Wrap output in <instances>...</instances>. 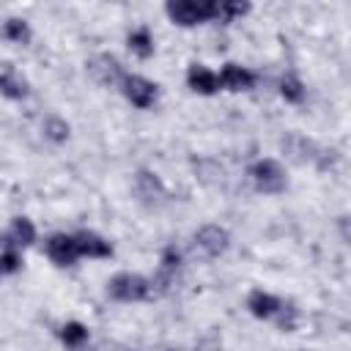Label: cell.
<instances>
[{
    "instance_id": "1",
    "label": "cell",
    "mask_w": 351,
    "mask_h": 351,
    "mask_svg": "<svg viewBox=\"0 0 351 351\" xmlns=\"http://www.w3.org/2000/svg\"><path fill=\"white\" fill-rule=\"evenodd\" d=\"M165 14L178 27H195L219 19V0H167Z\"/></svg>"
},
{
    "instance_id": "2",
    "label": "cell",
    "mask_w": 351,
    "mask_h": 351,
    "mask_svg": "<svg viewBox=\"0 0 351 351\" xmlns=\"http://www.w3.org/2000/svg\"><path fill=\"white\" fill-rule=\"evenodd\" d=\"M107 296L112 302H123V304L154 299L151 280L143 277V274H137V271H118V274H112L107 280Z\"/></svg>"
},
{
    "instance_id": "3",
    "label": "cell",
    "mask_w": 351,
    "mask_h": 351,
    "mask_svg": "<svg viewBox=\"0 0 351 351\" xmlns=\"http://www.w3.org/2000/svg\"><path fill=\"white\" fill-rule=\"evenodd\" d=\"M250 178H252L255 189L263 192V195H280L288 186L285 167L277 159H269V156L266 159H255L250 165Z\"/></svg>"
},
{
    "instance_id": "4",
    "label": "cell",
    "mask_w": 351,
    "mask_h": 351,
    "mask_svg": "<svg viewBox=\"0 0 351 351\" xmlns=\"http://www.w3.org/2000/svg\"><path fill=\"white\" fill-rule=\"evenodd\" d=\"M121 93H123V99H126L132 107L148 110V107H154V101H156V96H159V85L151 82V80H145V77H140V74H123V80H121Z\"/></svg>"
},
{
    "instance_id": "5",
    "label": "cell",
    "mask_w": 351,
    "mask_h": 351,
    "mask_svg": "<svg viewBox=\"0 0 351 351\" xmlns=\"http://www.w3.org/2000/svg\"><path fill=\"white\" fill-rule=\"evenodd\" d=\"M85 71H88V77L99 85V88H115V85H121V80H123V69H121V63H118V58L115 55H110V52H99L96 58H90L88 63H85Z\"/></svg>"
},
{
    "instance_id": "6",
    "label": "cell",
    "mask_w": 351,
    "mask_h": 351,
    "mask_svg": "<svg viewBox=\"0 0 351 351\" xmlns=\"http://www.w3.org/2000/svg\"><path fill=\"white\" fill-rule=\"evenodd\" d=\"M134 189H137V197L151 206V208H159L162 203H167V186L162 184V178L154 173V170H137L134 173Z\"/></svg>"
},
{
    "instance_id": "7",
    "label": "cell",
    "mask_w": 351,
    "mask_h": 351,
    "mask_svg": "<svg viewBox=\"0 0 351 351\" xmlns=\"http://www.w3.org/2000/svg\"><path fill=\"white\" fill-rule=\"evenodd\" d=\"M44 252H47V258H49L55 266H71V263L80 258L74 233H52V236H47Z\"/></svg>"
},
{
    "instance_id": "8",
    "label": "cell",
    "mask_w": 351,
    "mask_h": 351,
    "mask_svg": "<svg viewBox=\"0 0 351 351\" xmlns=\"http://www.w3.org/2000/svg\"><path fill=\"white\" fill-rule=\"evenodd\" d=\"M285 307V299L263 291V288H252L247 293V310L258 318V321H274Z\"/></svg>"
},
{
    "instance_id": "9",
    "label": "cell",
    "mask_w": 351,
    "mask_h": 351,
    "mask_svg": "<svg viewBox=\"0 0 351 351\" xmlns=\"http://www.w3.org/2000/svg\"><path fill=\"white\" fill-rule=\"evenodd\" d=\"M195 244L208 255V258H219L228 247H230V233L222 228V225H203L197 233H195Z\"/></svg>"
},
{
    "instance_id": "10",
    "label": "cell",
    "mask_w": 351,
    "mask_h": 351,
    "mask_svg": "<svg viewBox=\"0 0 351 351\" xmlns=\"http://www.w3.org/2000/svg\"><path fill=\"white\" fill-rule=\"evenodd\" d=\"M217 80H219V88L233 90V93L252 90V88H255V82H258L255 71H250L247 66H239V63H225V66H222V71L217 74Z\"/></svg>"
},
{
    "instance_id": "11",
    "label": "cell",
    "mask_w": 351,
    "mask_h": 351,
    "mask_svg": "<svg viewBox=\"0 0 351 351\" xmlns=\"http://www.w3.org/2000/svg\"><path fill=\"white\" fill-rule=\"evenodd\" d=\"M186 88L192 93H200V96H214L219 90V80H217V74L208 66L189 63V69H186Z\"/></svg>"
},
{
    "instance_id": "12",
    "label": "cell",
    "mask_w": 351,
    "mask_h": 351,
    "mask_svg": "<svg viewBox=\"0 0 351 351\" xmlns=\"http://www.w3.org/2000/svg\"><path fill=\"white\" fill-rule=\"evenodd\" d=\"M74 241H77L80 258H110L112 255V244L96 230H77Z\"/></svg>"
},
{
    "instance_id": "13",
    "label": "cell",
    "mask_w": 351,
    "mask_h": 351,
    "mask_svg": "<svg viewBox=\"0 0 351 351\" xmlns=\"http://www.w3.org/2000/svg\"><path fill=\"white\" fill-rule=\"evenodd\" d=\"M27 93H30L27 80L16 69H3L0 71V96H5L11 101H22V99H27Z\"/></svg>"
},
{
    "instance_id": "14",
    "label": "cell",
    "mask_w": 351,
    "mask_h": 351,
    "mask_svg": "<svg viewBox=\"0 0 351 351\" xmlns=\"http://www.w3.org/2000/svg\"><path fill=\"white\" fill-rule=\"evenodd\" d=\"M282 151L293 159V162H299V165H304V162H313V159H318V151H315V145L307 140V137H302V134H288L285 140H282Z\"/></svg>"
},
{
    "instance_id": "15",
    "label": "cell",
    "mask_w": 351,
    "mask_h": 351,
    "mask_svg": "<svg viewBox=\"0 0 351 351\" xmlns=\"http://www.w3.org/2000/svg\"><path fill=\"white\" fill-rule=\"evenodd\" d=\"M19 269H22V247L8 233H0V274H14Z\"/></svg>"
},
{
    "instance_id": "16",
    "label": "cell",
    "mask_w": 351,
    "mask_h": 351,
    "mask_svg": "<svg viewBox=\"0 0 351 351\" xmlns=\"http://www.w3.org/2000/svg\"><path fill=\"white\" fill-rule=\"evenodd\" d=\"M126 47H129V52L137 55L140 60H148V58L154 55V49H156L154 36H151V30H148L145 25H143V27H134V30L126 36Z\"/></svg>"
},
{
    "instance_id": "17",
    "label": "cell",
    "mask_w": 351,
    "mask_h": 351,
    "mask_svg": "<svg viewBox=\"0 0 351 351\" xmlns=\"http://www.w3.org/2000/svg\"><path fill=\"white\" fill-rule=\"evenodd\" d=\"M58 337H60V343H63L69 351H80V348L90 340V332H88V326L80 324V321H66V324L60 326Z\"/></svg>"
},
{
    "instance_id": "18",
    "label": "cell",
    "mask_w": 351,
    "mask_h": 351,
    "mask_svg": "<svg viewBox=\"0 0 351 351\" xmlns=\"http://www.w3.org/2000/svg\"><path fill=\"white\" fill-rule=\"evenodd\" d=\"M277 88H280V96H282L288 104H302L304 96H307V88H304V82H302L296 74H282Z\"/></svg>"
},
{
    "instance_id": "19",
    "label": "cell",
    "mask_w": 351,
    "mask_h": 351,
    "mask_svg": "<svg viewBox=\"0 0 351 351\" xmlns=\"http://www.w3.org/2000/svg\"><path fill=\"white\" fill-rule=\"evenodd\" d=\"M41 132H44V137L49 140V143H66L69 140V134H71V126L60 118V115H47L44 118V123H41Z\"/></svg>"
},
{
    "instance_id": "20",
    "label": "cell",
    "mask_w": 351,
    "mask_h": 351,
    "mask_svg": "<svg viewBox=\"0 0 351 351\" xmlns=\"http://www.w3.org/2000/svg\"><path fill=\"white\" fill-rule=\"evenodd\" d=\"M3 38L11 44H27L30 41V25L19 16H11L3 22Z\"/></svg>"
},
{
    "instance_id": "21",
    "label": "cell",
    "mask_w": 351,
    "mask_h": 351,
    "mask_svg": "<svg viewBox=\"0 0 351 351\" xmlns=\"http://www.w3.org/2000/svg\"><path fill=\"white\" fill-rule=\"evenodd\" d=\"M8 236H11L19 247H30V244L36 241V225H33L27 217H14Z\"/></svg>"
},
{
    "instance_id": "22",
    "label": "cell",
    "mask_w": 351,
    "mask_h": 351,
    "mask_svg": "<svg viewBox=\"0 0 351 351\" xmlns=\"http://www.w3.org/2000/svg\"><path fill=\"white\" fill-rule=\"evenodd\" d=\"M250 8H252V5H250L247 0H222V3H219V19L233 22V19L244 16Z\"/></svg>"
},
{
    "instance_id": "23",
    "label": "cell",
    "mask_w": 351,
    "mask_h": 351,
    "mask_svg": "<svg viewBox=\"0 0 351 351\" xmlns=\"http://www.w3.org/2000/svg\"><path fill=\"white\" fill-rule=\"evenodd\" d=\"M178 266H181V252L170 244V247H165L162 250V258H159V271H167V274H176L178 271Z\"/></svg>"
},
{
    "instance_id": "24",
    "label": "cell",
    "mask_w": 351,
    "mask_h": 351,
    "mask_svg": "<svg viewBox=\"0 0 351 351\" xmlns=\"http://www.w3.org/2000/svg\"><path fill=\"white\" fill-rule=\"evenodd\" d=\"M192 351H222V337H219V332H206V335L192 346Z\"/></svg>"
}]
</instances>
